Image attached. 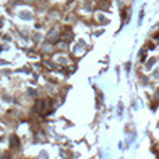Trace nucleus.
<instances>
[{
  "label": "nucleus",
  "instance_id": "nucleus-1",
  "mask_svg": "<svg viewBox=\"0 0 159 159\" xmlns=\"http://www.w3.org/2000/svg\"><path fill=\"white\" fill-rule=\"evenodd\" d=\"M47 39H49V42H57V31L52 29L47 35Z\"/></svg>",
  "mask_w": 159,
  "mask_h": 159
},
{
  "label": "nucleus",
  "instance_id": "nucleus-2",
  "mask_svg": "<svg viewBox=\"0 0 159 159\" xmlns=\"http://www.w3.org/2000/svg\"><path fill=\"white\" fill-rule=\"evenodd\" d=\"M18 144H20V141H18L17 135H11L10 137V148H15V146H18Z\"/></svg>",
  "mask_w": 159,
  "mask_h": 159
},
{
  "label": "nucleus",
  "instance_id": "nucleus-3",
  "mask_svg": "<svg viewBox=\"0 0 159 159\" xmlns=\"http://www.w3.org/2000/svg\"><path fill=\"white\" fill-rule=\"evenodd\" d=\"M64 42H71L73 41V34L71 32H64V34H61V36H60Z\"/></svg>",
  "mask_w": 159,
  "mask_h": 159
},
{
  "label": "nucleus",
  "instance_id": "nucleus-4",
  "mask_svg": "<svg viewBox=\"0 0 159 159\" xmlns=\"http://www.w3.org/2000/svg\"><path fill=\"white\" fill-rule=\"evenodd\" d=\"M20 17L24 18V20H31V18H32V15H31L29 13H27V11H21V13H20Z\"/></svg>",
  "mask_w": 159,
  "mask_h": 159
},
{
  "label": "nucleus",
  "instance_id": "nucleus-5",
  "mask_svg": "<svg viewBox=\"0 0 159 159\" xmlns=\"http://www.w3.org/2000/svg\"><path fill=\"white\" fill-rule=\"evenodd\" d=\"M154 63H155V59H151V60L148 61V64H146V67H148V69H151V67L154 66Z\"/></svg>",
  "mask_w": 159,
  "mask_h": 159
},
{
  "label": "nucleus",
  "instance_id": "nucleus-6",
  "mask_svg": "<svg viewBox=\"0 0 159 159\" xmlns=\"http://www.w3.org/2000/svg\"><path fill=\"white\" fill-rule=\"evenodd\" d=\"M28 92H29L31 95H36V92H35V89H28Z\"/></svg>",
  "mask_w": 159,
  "mask_h": 159
},
{
  "label": "nucleus",
  "instance_id": "nucleus-7",
  "mask_svg": "<svg viewBox=\"0 0 159 159\" xmlns=\"http://www.w3.org/2000/svg\"><path fill=\"white\" fill-rule=\"evenodd\" d=\"M1 24H3V22H1V20H0V27H1Z\"/></svg>",
  "mask_w": 159,
  "mask_h": 159
}]
</instances>
